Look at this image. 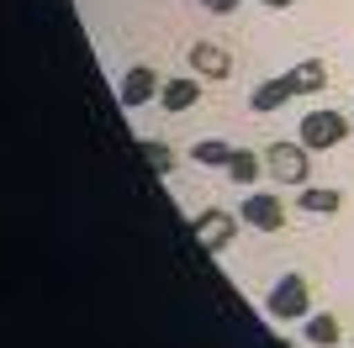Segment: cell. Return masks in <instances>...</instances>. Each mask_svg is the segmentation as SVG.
<instances>
[{
	"mask_svg": "<svg viewBox=\"0 0 354 348\" xmlns=\"http://www.w3.org/2000/svg\"><path fill=\"white\" fill-rule=\"evenodd\" d=\"M323 85H328V64H323V58H307V64H296V69L275 74L270 85L254 90L249 111H281L286 101H296V95H317Z\"/></svg>",
	"mask_w": 354,
	"mask_h": 348,
	"instance_id": "6da1fadb",
	"label": "cell"
},
{
	"mask_svg": "<svg viewBox=\"0 0 354 348\" xmlns=\"http://www.w3.org/2000/svg\"><path fill=\"white\" fill-rule=\"evenodd\" d=\"M265 311L275 322H307L312 317V285L301 275H281V280H275V290L265 296Z\"/></svg>",
	"mask_w": 354,
	"mask_h": 348,
	"instance_id": "7a4b0ae2",
	"label": "cell"
},
{
	"mask_svg": "<svg viewBox=\"0 0 354 348\" xmlns=\"http://www.w3.org/2000/svg\"><path fill=\"white\" fill-rule=\"evenodd\" d=\"M307 153H312L307 143H270L265 148V169L275 174L281 185H307V174H312Z\"/></svg>",
	"mask_w": 354,
	"mask_h": 348,
	"instance_id": "3957f363",
	"label": "cell"
},
{
	"mask_svg": "<svg viewBox=\"0 0 354 348\" xmlns=\"http://www.w3.org/2000/svg\"><path fill=\"white\" fill-rule=\"evenodd\" d=\"M349 122L354 116H344V111H307L301 116V143L307 148H339L349 137Z\"/></svg>",
	"mask_w": 354,
	"mask_h": 348,
	"instance_id": "277c9868",
	"label": "cell"
},
{
	"mask_svg": "<svg viewBox=\"0 0 354 348\" xmlns=\"http://www.w3.org/2000/svg\"><path fill=\"white\" fill-rule=\"evenodd\" d=\"M238 217L249 222V227H259V232H281L286 227V206H281V195H265V190L254 185L249 195H243V206H238Z\"/></svg>",
	"mask_w": 354,
	"mask_h": 348,
	"instance_id": "5b68a950",
	"label": "cell"
},
{
	"mask_svg": "<svg viewBox=\"0 0 354 348\" xmlns=\"http://www.w3.org/2000/svg\"><path fill=\"white\" fill-rule=\"evenodd\" d=\"M191 232H196V243L207 248V253H222V248L233 243V232H238V222L227 217V211H201V217L191 222Z\"/></svg>",
	"mask_w": 354,
	"mask_h": 348,
	"instance_id": "8992f818",
	"label": "cell"
},
{
	"mask_svg": "<svg viewBox=\"0 0 354 348\" xmlns=\"http://www.w3.org/2000/svg\"><path fill=\"white\" fill-rule=\"evenodd\" d=\"M159 74L148 69V64H133V69L122 74V85H117V95H122V106H143V101H153L159 95Z\"/></svg>",
	"mask_w": 354,
	"mask_h": 348,
	"instance_id": "52a82bcc",
	"label": "cell"
},
{
	"mask_svg": "<svg viewBox=\"0 0 354 348\" xmlns=\"http://www.w3.org/2000/svg\"><path fill=\"white\" fill-rule=\"evenodd\" d=\"M185 58H191V69L201 74V79H227V74H233V53L217 48V43H196Z\"/></svg>",
	"mask_w": 354,
	"mask_h": 348,
	"instance_id": "ba28073f",
	"label": "cell"
},
{
	"mask_svg": "<svg viewBox=\"0 0 354 348\" xmlns=\"http://www.w3.org/2000/svg\"><path fill=\"white\" fill-rule=\"evenodd\" d=\"M301 338H307L312 348H339V338H344L339 311H312V317L301 322Z\"/></svg>",
	"mask_w": 354,
	"mask_h": 348,
	"instance_id": "9c48e42d",
	"label": "cell"
},
{
	"mask_svg": "<svg viewBox=\"0 0 354 348\" xmlns=\"http://www.w3.org/2000/svg\"><path fill=\"white\" fill-rule=\"evenodd\" d=\"M296 206L312 211V217H339V211H344V190H333V185H301Z\"/></svg>",
	"mask_w": 354,
	"mask_h": 348,
	"instance_id": "30bf717a",
	"label": "cell"
},
{
	"mask_svg": "<svg viewBox=\"0 0 354 348\" xmlns=\"http://www.w3.org/2000/svg\"><path fill=\"white\" fill-rule=\"evenodd\" d=\"M259 174H265V159H259L254 148H233V159H227V180L243 185V190H254V185H259Z\"/></svg>",
	"mask_w": 354,
	"mask_h": 348,
	"instance_id": "8fae6325",
	"label": "cell"
},
{
	"mask_svg": "<svg viewBox=\"0 0 354 348\" xmlns=\"http://www.w3.org/2000/svg\"><path fill=\"white\" fill-rule=\"evenodd\" d=\"M196 101H201V85H196V79H169V85L159 90V106H164V111H191Z\"/></svg>",
	"mask_w": 354,
	"mask_h": 348,
	"instance_id": "7c38bea8",
	"label": "cell"
},
{
	"mask_svg": "<svg viewBox=\"0 0 354 348\" xmlns=\"http://www.w3.org/2000/svg\"><path fill=\"white\" fill-rule=\"evenodd\" d=\"M196 164H207V169H227V159H233V143H222V137H201V143L191 148Z\"/></svg>",
	"mask_w": 354,
	"mask_h": 348,
	"instance_id": "4fadbf2b",
	"label": "cell"
},
{
	"mask_svg": "<svg viewBox=\"0 0 354 348\" xmlns=\"http://www.w3.org/2000/svg\"><path fill=\"white\" fill-rule=\"evenodd\" d=\"M143 153H148V169H153V174H169V169H175V153H169L164 143H143Z\"/></svg>",
	"mask_w": 354,
	"mask_h": 348,
	"instance_id": "5bb4252c",
	"label": "cell"
},
{
	"mask_svg": "<svg viewBox=\"0 0 354 348\" xmlns=\"http://www.w3.org/2000/svg\"><path fill=\"white\" fill-rule=\"evenodd\" d=\"M243 0H201V11H217V16H227V11H238Z\"/></svg>",
	"mask_w": 354,
	"mask_h": 348,
	"instance_id": "9a60e30c",
	"label": "cell"
},
{
	"mask_svg": "<svg viewBox=\"0 0 354 348\" xmlns=\"http://www.w3.org/2000/svg\"><path fill=\"white\" fill-rule=\"evenodd\" d=\"M259 6H270V11H286V6H296V0H259Z\"/></svg>",
	"mask_w": 354,
	"mask_h": 348,
	"instance_id": "2e32d148",
	"label": "cell"
},
{
	"mask_svg": "<svg viewBox=\"0 0 354 348\" xmlns=\"http://www.w3.org/2000/svg\"><path fill=\"white\" fill-rule=\"evenodd\" d=\"M349 116H354V101H349Z\"/></svg>",
	"mask_w": 354,
	"mask_h": 348,
	"instance_id": "e0dca14e",
	"label": "cell"
}]
</instances>
